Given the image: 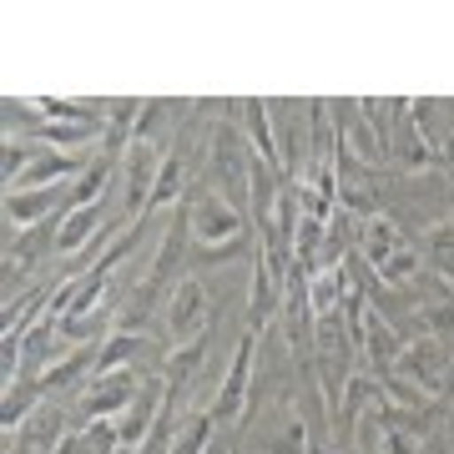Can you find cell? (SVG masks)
Listing matches in <instances>:
<instances>
[{"instance_id":"obj_8","label":"cell","mask_w":454,"mask_h":454,"mask_svg":"<svg viewBox=\"0 0 454 454\" xmlns=\"http://www.w3.org/2000/svg\"><path fill=\"white\" fill-rule=\"evenodd\" d=\"M303 379H309V394H303V399H309V409H298V414L309 419V414H313V399H324V384L313 379V364L303 369ZM309 434H313V424H309ZM313 454H328V409H324V404H318V439H313Z\"/></svg>"},{"instance_id":"obj_6","label":"cell","mask_w":454,"mask_h":454,"mask_svg":"<svg viewBox=\"0 0 454 454\" xmlns=\"http://www.w3.org/2000/svg\"><path fill=\"white\" fill-rule=\"evenodd\" d=\"M157 343V333H121L116 328L112 339L97 348V369H91V379H101V373H116V369H131V358L146 354Z\"/></svg>"},{"instance_id":"obj_3","label":"cell","mask_w":454,"mask_h":454,"mask_svg":"<svg viewBox=\"0 0 454 454\" xmlns=\"http://www.w3.org/2000/svg\"><path fill=\"white\" fill-rule=\"evenodd\" d=\"M112 217L116 212H106V202H97V207H66L61 212V238H56V258L71 262L91 238H97L101 227L112 223Z\"/></svg>"},{"instance_id":"obj_7","label":"cell","mask_w":454,"mask_h":454,"mask_svg":"<svg viewBox=\"0 0 454 454\" xmlns=\"http://www.w3.org/2000/svg\"><path fill=\"white\" fill-rule=\"evenodd\" d=\"M112 177H116V162L97 152V162L71 182V207H97L101 197H106V187H112Z\"/></svg>"},{"instance_id":"obj_2","label":"cell","mask_w":454,"mask_h":454,"mask_svg":"<svg viewBox=\"0 0 454 454\" xmlns=\"http://www.w3.org/2000/svg\"><path fill=\"white\" fill-rule=\"evenodd\" d=\"M162 318H167V328H162V354H167V348H177V343L202 339V333H207V324L217 318L207 278H197V273L182 278L177 288H172V298H167Z\"/></svg>"},{"instance_id":"obj_5","label":"cell","mask_w":454,"mask_h":454,"mask_svg":"<svg viewBox=\"0 0 454 454\" xmlns=\"http://www.w3.org/2000/svg\"><path fill=\"white\" fill-rule=\"evenodd\" d=\"M399 247H409V238L399 232V223H394V217H384V212H379V217H369V223H364V232H358V258L369 262L373 273H379V268H384Z\"/></svg>"},{"instance_id":"obj_4","label":"cell","mask_w":454,"mask_h":454,"mask_svg":"<svg viewBox=\"0 0 454 454\" xmlns=\"http://www.w3.org/2000/svg\"><path fill=\"white\" fill-rule=\"evenodd\" d=\"M207 343H212V328L202 333V339L177 343V348H167V354L157 358V373H162L167 389H187V384H192V373H202V364H207Z\"/></svg>"},{"instance_id":"obj_1","label":"cell","mask_w":454,"mask_h":454,"mask_svg":"<svg viewBox=\"0 0 454 454\" xmlns=\"http://www.w3.org/2000/svg\"><path fill=\"white\" fill-rule=\"evenodd\" d=\"M258 339L262 333H253V328H243L238 339H232V358H227V373L223 384H217V394H212L207 414L217 424H243L247 414V399H253V384H258Z\"/></svg>"}]
</instances>
